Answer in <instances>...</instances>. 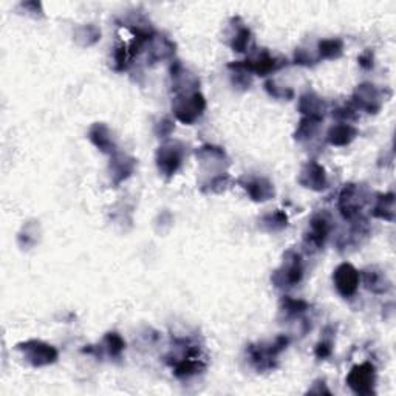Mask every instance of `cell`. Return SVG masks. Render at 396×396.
Returning a JSON list of instances; mask_svg holds the SVG:
<instances>
[{
	"mask_svg": "<svg viewBox=\"0 0 396 396\" xmlns=\"http://www.w3.org/2000/svg\"><path fill=\"white\" fill-rule=\"evenodd\" d=\"M18 350L22 353L23 359L33 367L52 366L59 358V353H57L53 345L37 339L18 344Z\"/></svg>",
	"mask_w": 396,
	"mask_h": 396,
	"instance_id": "obj_7",
	"label": "cell"
},
{
	"mask_svg": "<svg viewBox=\"0 0 396 396\" xmlns=\"http://www.w3.org/2000/svg\"><path fill=\"white\" fill-rule=\"evenodd\" d=\"M183 158H185V146L183 143L177 141V139L161 144L155 155L156 168H158L161 175L168 178L173 177L178 172V169L181 168V163H183Z\"/></svg>",
	"mask_w": 396,
	"mask_h": 396,
	"instance_id": "obj_6",
	"label": "cell"
},
{
	"mask_svg": "<svg viewBox=\"0 0 396 396\" xmlns=\"http://www.w3.org/2000/svg\"><path fill=\"white\" fill-rule=\"evenodd\" d=\"M333 284L339 296H342L344 299H350V297L358 293L361 272L351 263L344 262L333 272Z\"/></svg>",
	"mask_w": 396,
	"mask_h": 396,
	"instance_id": "obj_12",
	"label": "cell"
},
{
	"mask_svg": "<svg viewBox=\"0 0 396 396\" xmlns=\"http://www.w3.org/2000/svg\"><path fill=\"white\" fill-rule=\"evenodd\" d=\"M197 158H198V161H200L203 169H206L208 172H209V169H216V168L221 172H225L223 170V168L228 166L226 152L217 146H211V144L202 146L197 151Z\"/></svg>",
	"mask_w": 396,
	"mask_h": 396,
	"instance_id": "obj_17",
	"label": "cell"
},
{
	"mask_svg": "<svg viewBox=\"0 0 396 396\" xmlns=\"http://www.w3.org/2000/svg\"><path fill=\"white\" fill-rule=\"evenodd\" d=\"M344 53V42L342 39H322L318 42V56L319 59H339Z\"/></svg>",
	"mask_w": 396,
	"mask_h": 396,
	"instance_id": "obj_26",
	"label": "cell"
},
{
	"mask_svg": "<svg viewBox=\"0 0 396 396\" xmlns=\"http://www.w3.org/2000/svg\"><path fill=\"white\" fill-rule=\"evenodd\" d=\"M368 200H370V192L367 187L349 183L344 186V189L339 194L337 208H339V212L344 220L350 223H356L364 220L362 212H364Z\"/></svg>",
	"mask_w": 396,
	"mask_h": 396,
	"instance_id": "obj_3",
	"label": "cell"
},
{
	"mask_svg": "<svg viewBox=\"0 0 396 396\" xmlns=\"http://www.w3.org/2000/svg\"><path fill=\"white\" fill-rule=\"evenodd\" d=\"M265 90L268 92L269 96L276 98V99H285V101H290V99L294 98V90L290 87H284L279 86L276 81L268 79L265 82Z\"/></svg>",
	"mask_w": 396,
	"mask_h": 396,
	"instance_id": "obj_32",
	"label": "cell"
},
{
	"mask_svg": "<svg viewBox=\"0 0 396 396\" xmlns=\"http://www.w3.org/2000/svg\"><path fill=\"white\" fill-rule=\"evenodd\" d=\"M297 181H299V185L303 186L305 189H310V191H315V192H322L328 187L325 168L320 166L318 161H308L305 164Z\"/></svg>",
	"mask_w": 396,
	"mask_h": 396,
	"instance_id": "obj_14",
	"label": "cell"
},
{
	"mask_svg": "<svg viewBox=\"0 0 396 396\" xmlns=\"http://www.w3.org/2000/svg\"><path fill=\"white\" fill-rule=\"evenodd\" d=\"M358 129L351 126L350 122H339L336 124V126L330 127L328 134H327V141L336 146V147H344V146H349L354 138L358 136Z\"/></svg>",
	"mask_w": 396,
	"mask_h": 396,
	"instance_id": "obj_24",
	"label": "cell"
},
{
	"mask_svg": "<svg viewBox=\"0 0 396 396\" xmlns=\"http://www.w3.org/2000/svg\"><path fill=\"white\" fill-rule=\"evenodd\" d=\"M88 139L92 141L103 153L113 156L118 152V146L115 143L110 129L104 122H95L88 130Z\"/></svg>",
	"mask_w": 396,
	"mask_h": 396,
	"instance_id": "obj_16",
	"label": "cell"
},
{
	"mask_svg": "<svg viewBox=\"0 0 396 396\" xmlns=\"http://www.w3.org/2000/svg\"><path fill=\"white\" fill-rule=\"evenodd\" d=\"M290 337L282 334L277 336L274 341L269 344H252L246 349L248 359H250L251 366L257 371H268L276 368L277 366V356L286 346L290 345Z\"/></svg>",
	"mask_w": 396,
	"mask_h": 396,
	"instance_id": "obj_2",
	"label": "cell"
},
{
	"mask_svg": "<svg viewBox=\"0 0 396 396\" xmlns=\"http://www.w3.org/2000/svg\"><path fill=\"white\" fill-rule=\"evenodd\" d=\"M332 353H333V344L330 341H320L316 345L315 354H316L318 359H327V358L332 356Z\"/></svg>",
	"mask_w": 396,
	"mask_h": 396,
	"instance_id": "obj_35",
	"label": "cell"
},
{
	"mask_svg": "<svg viewBox=\"0 0 396 396\" xmlns=\"http://www.w3.org/2000/svg\"><path fill=\"white\" fill-rule=\"evenodd\" d=\"M178 351H172L166 356V362L172 367L173 375L178 379H191L206 368V356L202 349L186 339H177Z\"/></svg>",
	"mask_w": 396,
	"mask_h": 396,
	"instance_id": "obj_1",
	"label": "cell"
},
{
	"mask_svg": "<svg viewBox=\"0 0 396 396\" xmlns=\"http://www.w3.org/2000/svg\"><path fill=\"white\" fill-rule=\"evenodd\" d=\"M346 384H349L353 393L361 396L375 395L376 390V368L371 362H362L359 366H354L350 373L346 375Z\"/></svg>",
	"mask_w": 396,
	"mask_h": 396,
	"instance_id": "obj_9",
	"label": "cell"
},
{
	"mask_svg": "<svg viewBox=\"0 0 396 396\" xmlns=\"http://www.w3.org/2000/svg\"><path fill=\"white\" fill-rule=\"evenodd\" d=\"M303 279V262L302 255L293 250L286 251L284 254V260L280 263V267L272 272L271 282L276 288L280 290H286V288H293L299 285Z\"/></svg>",
	"mask_w": 396,
	"mask_h": 396,
	"instance_id": "obj_4",
	"label": "cell"
},
{
	"mask_svg": "<svg viewBox=\"0 0 396 396\" xmlns=\"http://www.w3.org/2000/svg\"><path fill=\"white\" fill-rule=\"evenodd\" d=\"M371 216L379 220L393 221L395 220V194H378L375 198V204L371 208Z\"/></svg>",
	"mask_w": 396,
	"mask_h": 396,
	"instance_id": "obj_25",
	"label": "cell"
},
{
	"mask_svg": "<svg viewBox=\"0 0 396 396\" xmlns=\"http://www.w3.org/2000/svg\"><path fill=\"white\" fill-rule=\"evenodd\" d=\"M242 62L245 64V67L248 70H250L252 74H257V76H268V74L274 73L286 65V59L272 56L267 48L257 50V52L252 53L251 56H248Z\"/></svg>",
	"mask_w": 396,
	"mask_h": 396,
	"instance_id": "obj_11",
	"label": "cell"
},
{
	"mask_svg": "<svg viewBox=\"0 0 396 396\" xmlns=\"http://www.w3.org/2000/svg\"><path fill=\"white\" fill-rule=\"evenodd\" d=\"M299 112L303 117L324 120L327 112V103L315 92H307L299 99Z\"/></svg>",
	"mask_w": 396,
	"mask_h": 396,
	"instance_id": "obj_23",
	"label": "cell"
},
{
	"mask_svg": "<svg viewBox=\"0 0 396 396\" xmlns=\"http://www.w3.org/2000/svg\"><path fill=\"white\" fill-rule=\"evenodd\" d=\"M361 277L367 290L375 294H384L392 288L389 277H387L385 272L378 267H368L367 269L362 271Z\"/></svg>",
	"mask_w": 396,
	"mask_h": 396,
	"instance_id": "obj_22",
	"label": "cell"
},
{
	"mask_svg": "<svg viewBox=\"0 0 396 396\" xmlns=\"http://www.w3.org/2000/svg\"><path fill=\"white\" fill-rule=\"evenodd\" d=\"M383 104L384 98L381 90L375 84H370V82H364V84L358 86L351 95V105L354 109L362 110L368 115H376L378 112H381Z\"/></svg>",
	"mask_w": 396,
	"mask_h": 396,
	"instance_id": "obj_10",
	"label": "cell"
},
{
	"mask_svg": "<svg viewBox=\"0 0 396 396\" xmlns=\"http://www.w3.org/2000/svg\"><path fill=\"white\" fill-rule=\"evenodd\" d=\"M231 28H233V33H231L228 45L237 53L248 52L252 44L251 30L246 27L240 18H234L233 21H231Z\"/></svg>",
	"mask_w": 396,
	"mask_h": 396,
	"instance_id": "obj_20",
	"label": "cell"
},
{
	"mask_svg": "<svg viewBox=\"0 0 396 396\" xmlns=\"http://www.w3.org/2000/svg\"><path fill=\"white\" fill-rule=\"evenodd\" d=\"M322 122H324V120H320V118L303 117L294 134L296 141L303 143V141H308V139H311V138H315L318 135Z\"/></svg>",
	"mask_w": 396,
	"mask_h": 396,
	"instance_id": "obj_27",
	"label": "cell"
},
{
	"mask_svg": "<svg viewBox=\"0 0 396 396\" xmlns=\"http://www.w3.org/2000/svg\"><path fill=\"white\" fill-rule=\"evenodd\" d=\"M170 79L172 90L175 95L198 92V87H200V79L189 71L180 61H175L170 65Z\"/></svg>",
	"mask_w": 396,
	"mask_h": 396,
	"instance_id": "obj_13",
	"label": "cell"
},
{
	"mask_svg": "<svg viewBox=\"0 0 396 396\" xmlns=\"http://www.w3.org/2000/svg\"><path fill=\"white\" fill-rule=\"evenodd\" d=\"M319 56L313 54L311 52L305 48H297L294 53V64L297 65H305V67H311V65H316L319 62Z\"/></svg>",
	"mask_w": 396,
	"mask_h": 396,
	"instance_id": "obj_33",
	"label": "cell"
},
{
	"mask_svg": "<svg viewBox=\"0 0 396 396\" xmlns=\"http://www.w3.org/2000/svg\"><path fill=\"white\" fill-rule=\"evenodd\" d=\"M358 62L364 70H371L375 67V53L371 50H366L364 53L359 54Z\"/></svg>",
	"mask_w": 396,
	"mask_h": 396,
	"instance_id": "obj_36",
	"label": "cell"
},
{
	"mask_svg": "<svg viewBox=\"0 0 396 396\" xmlns=\"http://www.w3.org/2000/svg\"><path fill=\"white\" fill-rule=\"evenodd\" d=\"M101 37V31H99L95 25L92 23H88V25H84V27H81L76 30V33H74V39L78 40V42L81 45H93L95 44V40L98 42V39Z\"/></svg>",
	"mask_w": 396,
	"mask_h": 396,
	"instance_id": "obj_31",
	"label": "cell"
},
{
	"mask_svg": "<svg viewBox=\"0 0 396 396\" xmlns=\"http://www.w3.org/2000/svg\"><path fill=\"white\" fill-rule=\"evenodd\" d=\"M126 350V341L122 339V336L117 332H110L107 333L101 344H98V346H93V349H84L82 351L84 353H96L98 356L99 354H105L109 358H120L121 354Z\"/></svg>",
	"mask_w": 396,
	"mask_h": 396,
	"instance_id": "obj_21",
	"label": "cell"
},
{
	"mask_svg": "<svg viewBox=\"0 0 396 396\" xmlns=\"http://www.w3.org/2000/svg\"><path fill=\"white\" fill-rule=\"evenodd\" d=\"M356 112L358 110L350 104V105H344V107H339V109H336L333 112V117L337 118L339 121H342V122H350V121L358 118Z\"/></svg>",
	"mask_w": 396,
	"mask_h": 396,
	"instance_id": "obj_34",
	"label": "cell"
},
{
	"mask_svg": "<svg viewBox=\"0 0 396 396\" xmlns=\"http://www.w3.org/2000/svg\"><path fill=\"white\" fill-rule=\"evenodd\" d=\"M204 110L206 99L200 92L175 95L172 101L173 115H175V118L180 122L186 124V126H192V124L204 113Z\"/></svg>",
	"mask_w": 396,
	"mask_h": 396,
	"instance_id": "obj_5",
	"label": "cell"
},
{
	"mask_svg": "<svg viewBox=\"0 0 396 396\" xmlns=\"http://www.w3.org/2000/svg\"><path fill=\"white\" fill-rule=\"evenodd\" d=\"M333 229V221L327 212H319L313 216L307 234L303 237V245L307 251H319L325 246Z\"/></svg>",
	"mask_w": 396,
	"mask_h": 396,
	"instance_id": "obj_8",
	"label": "cell"
},
{
	"mask_svg": "<svg viewBox=\"0 0 396 396\" xmlns=\"http://www.w3.org/2000/svg\"><path fill=\"white\" fill-rule=\"evenodd\" d=\"M228 70L231 71V81L235 87L240 88H250L252 82V73L245 67V64L242 61L231 62L228 64Z\"/></svg>",
	"mask_w": 396,
	"mask_h": 396,
	"instance_id": "obj_28",
	"label": "cell"
},
{
	"mask_svg": "<svg viewBox=\"0 0 396 396\" xmlns=\"http://www.w3.org/2000/svg\"><path fill=\"white\" fill-rule=\"evenodd\" d=\"M172 130H173V122L169 118L161 120L155 127L156 135H160V136H169L172 134Z\"/></svg>",
	"mask_w": 396,
	"mask_h": 396,
	"instance_id": "obj_37",
	"label": "cell"
},
{
	"mask_svg": "<svg viewBox=\"0 0 396 396\" xmlns=\"http://www.w3.org/2000/svg\"><path fill=\"white\" fill-rule=\"evenodd\" d=\"M146 48H147V59L152 64L170 59V57H173V54H175V44L168 37L156 35V33L152 36V39L148 40Z\"/></svg>",
	"mask_w": 396,
	"mask_h": 396,
	"instance_id": "obj_19",
	"label": "cell"
},
{
	"mask_svg": "<svg viewBox=\"0 0 396 396\" xmlns=\"http://www.w3.org/2000/svg\"><path fill=\"white\" fill-rule=\"evenodd\" d=\"M135 166V158H132L129 155L117 152L113 156H110V175L113 186H118L124 180H127L134 173Z\"/></svg>",
	"mask_w": 396,
	"mask_h": 396,
	"instance_id": "obj_18",
	"label": "cell"
},
{
	"mask_svg": "<svg viewBox=\"0 0 396 396\" xmlns=\"http://www.w3.org/2000/svg\"><path fill=\"white\" fill-rule=\"evenodd\" d=\"M308 310H310L308 302H305L302 299H293L290 296H284L282 301H280V313H284L286 319L301 316Z\"/></svg>",
	"mask_w": 396,
	"mask_h": 396,
	"instance_id": "obj_30",
	"label": "cell"
},
{
	"mask_svg": "<svg viewBox=\"0 0 396 396\" xmlns=\"http://www.w3.org/2000/svg\"><path fill=\"white\" fill-rule=\"evenodd\" d=\"M240 186L245 189L246 194L251 197L252 202L263 203L271 200L274 197V185L268 178L254 177V178H243L240 180Z\"/></svg>",
	"mask_w": 396,
	"mask_h": 396,
	"instance_id": "obj_15",
	"label": "cell"
},
{
	"mask_svg": "<svg viewBox=\"0 0 396 396\" xmlns=\"http://www.w3.org/2000/svg\"><path fill=\"white\" fill-rule=\"evenodd\" d=\"M260 228L267 233H277V231H282L288 226V217L284 211H274L269 212L267 216H263L260 219Z\"/></svg>",
	"mask_w": 396,
	"mask_h": 396,
	"instance_id": "obj_29",
	"label": "cell"
}]
</instances>
